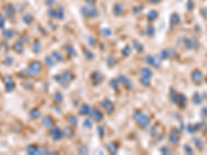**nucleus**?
I'll use <instances>...</instances> for the list:
<instances>
[{"label": "nucleus", "mask_w": 207, "mask_h": 155, "mask_svg": "<svg viewBox=\"0 0 207 155\" xmlns=\"http://www.w3.org/2000/svg\"><path fill=\"white\" fill-rule=\"evenodd\" d=\"M192 79H193V81L195 82V83L200 84L201 82H202V79H203L202 72H200L199 69H196V70H194V72L192 74Z\"/></svg>", "instance_id": "obj_1"}, {"label": "nucleus", "mask_w": 207, "mask_h": 155, "mask_svg": "<svg viewBox=\"0 0 207 155\" xmlns=\"http://www.w3.org/2000/svg\"><path fill=\"white\" fill-rule=\"evenodd\" d=\"M40 69H42V66H40V64L38 63V62H34V63L32 64L31 66H30L29 68V72H32L33 74H37V72H40Z\"/></svg>", "instance_id": "obj_2"}, {"label": "nucleus", "mask_w": 207, "mask_h": 155, "mask_svg": "<svg viewBox=\"0 0 207 155\" xmlns=\"http://www.w3.org/2000/svg\"><path fill=\"white\" fill-rule=\"evenodd\" d=\"M194 142H195V145L197 146L199 149H202V148L204 147V143H203L202 141L200 140L199 138H195V139H194Z\"/></svg>", "instance_id": "obj_3"}, {"label": "nucleus", "mask_w": 207, "mask_h": 155, "mask_svg": "<svg viewBox=\"0 0 207 155\" xmlns=\"http://www.w3.org/2000/svg\"><path fill=\"white\" fill-rule=\"evenodd\" d=\"M52 135H53V137H55V139H60L61 138L62 133H61V131L58 129V128H55L54 130L52 131Z\"/></svg>", "instance_id": "obj_4"}, {"label": "nucleus", "mask_w": 207, "mask_h": 155, "mask_svg": "<svg viewBox=\"0 0 207 155\" xmlns=\"http://www.w3.org/2000/svg\"><path fill=\"white\" fill-rule=\"evenodd\" d=\"M194 101H195L196 104H200V103L202 102V98H201V96H199L198 93H196L194 95Z\"/></svg>", "instance_id": "obj_5"}, {"label": "nucleus", "mask_w": 207, "mask_h": 155, "mask_svg": "<svg viewBox=\"0 0 207 155\" xmlns=\"http://www.w3.org/2000/svg\"><path fill=\"white\" fill-rule=\"evenodd\" d=\"M14 87H15V84L12 83V81L6 82V89H8V91H12V89H14Z\"/></svg>", "instance_id": "obj_6"}, {"label": "nucleus", "mask_w": 207, "mask_h": 155, "mask_svg": "<svg viewBox=\"0 0 207 155\" xmlns=\"http://www.w3.org/2000/svg\"><path fill=\"white\" fill-rule=\"evenodd\" d=\"M179 16L176 15V14H174V15L172 16V22L175 23V24H177V23H179Z\"/></svg>", "instance_id": "obj_7"}, {"label": "nucleus", "mask_w": 207, "mask_h": 155, "mask_svg": "<svg viewBox=\"0 0 207 155\" xmlns=\"http://www.w3.org/2000/svg\"><path fill=\"white\" fill-rule=\"evenodd\" d=\"M3 35H4V36H6L8 38H10L12 36H14V32H12L10 30H8V31L3 32Z\"/></svg>", "instance_id": "obj_8"}, {"label": "nucleus", "mask_w": 207, "mask_h": 155, "mask_svg": "<svg viewBox=\"0 0 207 155\" xmlns=\"http://www.w3.org/2000/svg\"><path fill=\"white\" fill-rule=\"evenodd\" d=\"M170 141L172 142L173 144L177 143L178 141H179V138H178V135H172V138L170 139Z\"/></svg>", "instance_id": "obj_9"}, {"label": "nucleus", "mask_w": 207, "mask_h": 155, "mask_svg": "<svg viewBox=\"0 0 207 155\" xmlns=\"http://www.w3.org/2000/svg\"><path fill=\"white\" fill-rule=\"evenodd\" d=\"M184 149H185V151H186L188 154H193V149L190 147L188 145H185V147H184Z\"/></svg>", "instance_id": "obj_10"}, {"label": "nucleus", "mask_w": 207, "mask_h": 155, "mask_svg": "<svg viewBox=\"0 0 207 155\" xmlns=\"http://www.w3.org/2000/svg\"><path fill=\"white\" fill-rule=\"evenodd\" d=\"M3 25H4V18L2 15H0V28H2Z\"/></svg>", "instance_id": "obj_11"}, {"label": "nucleus", "mask_w": 207, "mask_h": 155, "mask_svg": "<svg viewBox=\"0 0 207 155\" xmlns=\"http://www.w3.org/2000/svg\"><path fill=\"white\" fill-rule=\"evenodd\" d=\"M5 10H6V12H8V16H14V8H12V10H8V6H6V8H5Z\"/></svg>", "instance_id": "obj_12"}, {"label": "nucleus", "mask_w": 207, "mask_h": 155, "mask_svg": "<svg viewBox=\"0 0 207 155\" xmlns=\"http://www.w3.org/2000/svg\"><path fill=\"white\" fill-rule=\"evenodd\" d=\"M203 16H204L205 18H207V10H203Z\"/></svg>", "instance_id": "obj_13"}, {"label": "nucleus", "mask_w": 207, "mask_h": 155, "mask_svg": "<svg viewBox=\"0 0 207 155\" xmlns=\"http://www.w3.org/2000/svg\"><path fill=\"white\" fill-rule=\"evenodd\" d=\"M202 113H204V115H205V116H207V108H205L204 110H203Z\"/></svg>", "instance_id": "obj_14"}]
</instances>
